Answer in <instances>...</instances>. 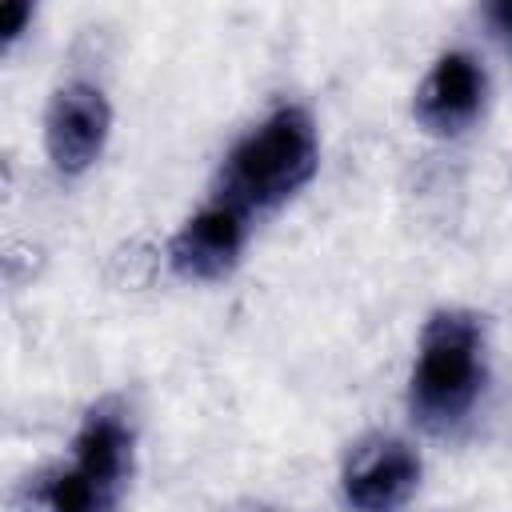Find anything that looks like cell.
<instances>
[{"label":"cell","instance_id":"obj_1","mask_svg":"<svg viewBox=\"0 0 512 512\" xmlns=\"http://www.w3.org/2000/svg\"><path fill=\"white\" fill-rule=\"evenodd\" d=\"M484 320L468 308H440L424 320L412 376L408 408L428 432H452L484 392Z\"/></svg>","mask_w":512,"mask_h":512},{"label":"cell","instance_id":"obj_2","mask_svg":"<svg viewBox=\"0 0 512 512\" xmlns=\"http://www.w3.org/2000/svg\"><path fill=\"white\" fill-rule=\"evenodd\" d=\"M316 164L320 140L312 116L296 104H284L236 140L220 168L216 196L240 204L244 212H264L300 192L316 176Z\"/></svg>","mask_w":512,"mask_h":512},{"label":"cell","instance_id":"obj_3","mask_svg":"<svg viewBox=\"0 0 512 512\" xmlns=\"http://www.w3.org/2000/svg\"><path fill=\"white\" fill-rule=\"evenodd\" d=\"M424 476L420 452L396 432H368L360 436L340 468L344 500L356 512H400Z\"/></svg>","mask_w":512,"mask_h":512},{"label":"cell","instance_id":"obj_4","mask_svg":"<svg viewBox=\"0 0 512 512\" xmlns=\"http://www.w3.org/2000/svg\"><path fill=\"white\" fill-rule=\"evenodd\" d=\"M488 104V72L484 64L464 52H440L436 64L424 72V80L412 92V120L428 136H460L468 132Z\"/></svg>","mask_w":512,"mask_h":512},{"label":"cell","instance_id":"obj_5","mask_svg":"<svg viewBox=\"0 0 512 512\" xmlns=\"http://www.w3.org/2000/svg\"><path fill=\"white\" fill-rule=\"evenodd\" d=\"M112 108L104 92L88 80H68L52 92L44 112V152L56 172L76 176L92 168L108 144Z\"/></svg>","mask_w":512,"mask_h":512},{"label":"cell","instance_id":"obj_6","mask_svg":"<svg viewBox=\"0 0 512 512\" xmlns=\"http://www.w3.org/2000/svg\"><path fill=\"white\" fill-rule=\"evenodd\" d=\"M252 212L240 204L212 196L200 212H192L180 232L168 244V264L184 280H220L240 264V252L248 244V224Z\"/></svg>","mask_w":512,"mask_h":512},{"label":"cell","instance_id":"obj_7","mask_svg":"<svg viewBox=\"0 0 512 512\" xmlns=\"http://www.w3.org/2000/svg\"><path fill=\"white\" fill-rule=\"evenodd\" d=\"M72 464L116 496L128 492L136 468V420L120 396H104L84 412L72 436Z\"/></svg>","mask_w":512,"mask_h":512},{"label":"cell","instance_id":"obj_8","mask_svg":"<svg viewBox=\"0 0 512 512\" xmlns=\"http://www.w3.org/2000/svg\"><path fill=\"white\" fill-rule=\"evenodd\" d=\"M124 496L92 480L84 468L48 464L36 476H28V512H116Z\"/></svg>","mask_w":512,"mask_h":512},{"label":"cell","instance_id":"obj_9","mask_svg":"<svg viewBox=\"0 0 512 512\" xmlns=\"http://www.w3.org/2000/svg\"><path fill=\"white\" fill-rule=\"evenodd\" d=\"M28 20H32V4H24V0L8 4V8H4V28H0V32H4V44H16Z\"/></svg>","mask_w":512,"mask_h":512},{"label":"cell","instance_id":"obj_10","mask_svg":"<svg viewBox=\"0 0 512 512\" xmlns=\"http://www.w3.org/2000/svg\"><path fill=\"white\" fill-rule=\"evenodd\" d=\"M484 20L492 24V32H496L500 40H512V0L488 4V8H484Z\"/></svg>","mask_w":512,"mask_h":512},{"label":"cell","instance_id":"obj_11","mask_svg":"<svg viewBox=\"0 0 512 512\" xmlns=\"http://www.w3.org/2000/svg\"><path fill=\"white\" fill-rule=\"evenodd\" d=\"M508 48H512V40H508Z\"/></svg>","mask_w":512,"mask_h":512}]
</instances>
